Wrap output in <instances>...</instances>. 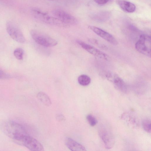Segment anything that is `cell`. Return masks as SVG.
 I'll use <instances>...</instances> for the list:
<instances>
[{"label":"cell","mask_w":151,"mask_h":151,"mask_svg":"<svg viewBox=\"0 0 151 151\" xmlns=\"http://www.w3.org/2000/svg\"><path fill=\"white\" fill-rule=\"evenodd\" d=\"M86 118L89 124L91 126H95L97 123L96 119L91 114L88 115Z\"/></svg>","instance_id":"d6986e66"},{"label":"cell","mask_w":151,"mask_h":151,"mask_svg":"<svg viewBox=\"0 0 151 151\" xmlns=\"http://www.w3.org/2000/svg\"><path fill=\"white\" fill-rule=\"evenodd\" d=\"M65 143L67 147L72 151H85V147L83 145L70 137H67Z\"/></svg>","instance_id":"7c38bea8"},{"label":"cell","mask_w":151,"mask_h":151,"mask_svg":"<svg viewBox=\"0 0 151 151\" xmlns=\"http://www.w3.org/2000/svg\"><path fill=\"white\" fill-rule=\"evenodd\" d=\"M1 127L6 135L19 145L23 137L28 134L24 126L14 121H5L1 123Z\"/></svg>","instance_id":"6da1fadb"},{"label":"cell","mask_w":151,"mask_h":151,"mask_svg":"<svg viewBox=\"0 0 151 151\" xmlns=\"http://www.w3.org/2000/svg\"><path fill=\"white\" fill-rule=\"evenodd\" d=\"M135 47L139 52L151 57V40L150 36L146 34L140 35L138 40L136 42Z\"/></svg>","instance_id":"7a4b0ae2"},{"label":"cell","mask_w":151,"mask_h":151,"mask_svg":"<svg viewBox=\"0 0 151 151\" xmlns=\"http://www.w3.org/2000/svg\"><path fill=\"white\" fill-rule=\"evenodd\" d=\"M88 27L97 35L114 45H116L118 42L113 36L108 32L98 27L89 26Z\"/></svg>","instance_id":"8fae6325"},{"label":"cell","mask_w":151,"mask_h":151,"mask_svg":"<svg viewBox=\"0 0 151 151\" xmlns=\"http://www.w3.org/2000/svg\"><path fill=\"white\" fill-rule=\"evenodd\" d=\"M151 120L147 118L144 119L142 122V126L143 129L148 133L151 132Z\"/></svg>","instance_id":"e0dca14e"},{"label":"cell","mask_w":151,"mask_h":151,"mask_svg":"<svg viewBox=\"0 0 151 151\" xmlns=\"http://www.w3.org/2000/svg\"><path fill=\"white\" fill-rule=\"evenodd\" d=\"M78 83L82 86H86L91 83V79L88 76L83 74L79 76L78 79Z\"/></svg>","instance_id":"2e32d148"},{"label":"cell","mask_w":151,"mask_h":151,"mask_svg":"<svg viewBox=\"0 0 151 151\" xmlns=\"http://www.w3.org/2000/svg\"><path fill=\"white\" fill-rule=\"evenodd\" d=\"M6 29L10 36L15 41L23 43L25 39L21 30L14 23L7 22L6 24Z\"/></svg>","instance_id":"5b68a950"},{"label":"cell","mask_w":151,"mask_h":151,"mask_svg":"<svg viewBox=\"0 0 151 151\" xmlns=\"http://www.w3.org/2000/svg\"><path fill=\"white\" fill-rule=\"evenodd\" d=\"M105 77L112 83L118 90L124 93L127 92L128 90L126 84L117 74L112 72H108L105 73Z\"/></svg>","instance_id":"8992f818"},{"label":"cell","mask_w":151,"mask_h":151,"mask_svg":"<svg viewBox=\"0 0 151 151\" xmlns=\"http://www.w3.org/2000/svg\"><path fill=\"white\" fill-rule=\"evenodd\" d=\"M32 38L35 42L42 46L45 47H51L58 44L57 41L44 33L35 30L30 32Z\"/></svg>","instance_id":"3957f363"},{"label":"cell","mask_w":151,"mask_h":151,"mask_svg":"<svg viewBox=\"0 0 151 151\" xmlns=\"http://www.w3.org/2000/svg\"><path fill=\"white\" fill-rule=\"evenodd\" d=\"M97 4H103L106 3L109 0H94Z\"/></svg>","instance_id":"603a6c76"},{"label":"cell","mask_w":151,"mask_h":151,"mask_svg":"<svg viewBox=\"0 0 151 151\" xmlns=\"http://www.w3.org/2000/svg\"><path fill=\"white\" fill-rule=\"evenodd\" d=\"M38 99L44 105L49 106L51 104V100L49 96L42 92H38L37 95Z\"/></svg>","instance_id":"9a60e30c"},{"label":"cell","mask_w":151,"mask_h":151,"mask_svg":"<svg viewBox=\"0 0 151 151\" xmlns=\"http://www.w3.org/2000/svg\"></svg>","instance_id":"cb8c5ba5"},{"label":"cell","mask_w":151,"mask_h":151,"mask_svg":"<svg viewBox=\"0 0 151 151\" xmlns=\"http://www.w3.org/2000/svg\"><path fill=\"white\" fill-rule=\"evenodd\" d=\"M52 13L55 17L68 25L74 24L77 22L75 17L63 10L55 9L52 11Z\"/></svg>","instance_id":"30bf717a"},{"label":"cell","mask_w":151,"mask_h":151,"mask_svg":"<svg viewBox=\"0 0 151 151\" xmlns=\"http://www.w3.org/2000/svg\"><path fill=\"white\" fill-rule=\"evenodd\" d=\"M35 17L46 23L62 27H67L68 25L57 18L50 16L46 12L42 10L36 14Z\"/></svg>","instance_id":"9c48e42d"},{"label":"cell","mask_w":151,"mask_h":151,"mask_svg":"<svg viewBox=\"0 0 151 151\" xmlns=\"http://www.w3.org/2000/svg\"><path fill=\"white\" fill-rule=\"evenodd\" d=\"M10 75L0 69V79H7L10 78Z\"/></svg>","instance_id":"44dd1931"},{"label":"cell","mask_w":151,"mask_h":151,"mask_svg":"<svg viewBox=\"0 0 151 151\" xmlns=\"http://www.w3.org/2000/svg\"><path fill=\"white\" fill-rule=\"evenodd\" d=\"M118 4L120 8L125 12L132 13L136 10V7L135 5L131 2L121 0L118 1Z\"/></svg>","instance_id":"5bb4252c"},{"label":"cell","mask_w":151,"mask_h":151,"mask_svg":"<svg viewBox=\"0 0 151 151\" xmlns=\"http://www.w3.org/2000/svg\"><path fill=\"white\" fill-rule=\"evenodd\" d=\"M56 118L57 121L59 122L63 121L65 120V117L64 116L61 114H58L56 117Z\"/></svg>","instance_id":"7402d4cb"},{"label":"cell","mask_w":151,"mask_h":151,"mask_svg":"<svg viewBox=\"0 0 151 151\" xmlns=\"http://www.w3.org/2000/svg\"><path fill=\"white\" fill-rule=\"evenodd\" d=\"M76 42L83 49L96 57L106 61L110 60V57L108 55L95 47L79 40Z\"/></svg>","instance_id":"ba28073f"},{"label":"cell","mask_w":151,"mask_h":151,"mask_svg":"<svg viewBox=\"0 0 151 151\" xmlns=\"http://www.w3.org/2000/svg\"><path fill=\"white\" fill-rule=\"evenodd\" d=\"M89 41L99 47H101L103 49H106L107 48L106 46L102 44L99 41L95 39H90Z\"/></svg>","instance_id":"ffe728a7"},{"label":"cell","mask_w":151,"mask_h":151,"mask_svg":"<svg viewBox=\"0 0 151 151\" xmlns=\"http://www.w3.org/2000/svg\"><path fill=\"white\" fill-rule=\"evenodd\" d=\"M20 145L33 151H43L44 148L42 144L37 140L28 134L25 135Z\"/></svg>","instance_id":"52a82bcc"},{"label":"cell","mask_w":151,"mask_h":151,"mask_svg":"<svg viewBox=\"0 0 151 151\" xmlns=\"http://www.w3.org/2000/svg\"><path fill=\"white\" fill-rule=\"evenodd\" d=\"M98 132L106 148L107 149L111 148L114 144L115 140L109 127L106 125L101 124L99 127Z\"/></svg>","instance_id":"277c9868"},{"label":"cell","mask_w":151,"mask_h":151,"mask_svg":"<svg viewBox=\"0 0 151 151\" xmlns=\"http://www.w3.org/2000/svg\"><path fill=\"white\" fill-rule=\"evenodd\" d=\"M13 54L16 59L19 60L23 59L24 54V50L21 48H16L14 51Z\"/></svg>","instance_id":"ac0fdd59"},{"label":"cell","mask_w":151,"mask_h":151,"mask_svg":"<svg viewBox=\"0 0 151 151\" xmlns=\"http://www.w3.org/2000/svg\"><path fill=\"white\" fill-rule=\"evenodd\" d=\"M122 118L130 127H135L138 125V121L134 115L129 113H125L122 114Z\"/></svg>","instance_id":"4fadbf2b"}]
</instances>
